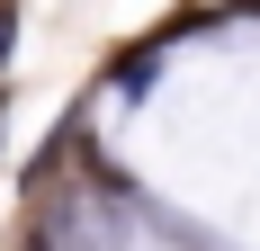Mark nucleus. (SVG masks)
<instances>
[{
    "label": "nucleus",
    "instance_id": "f257e3e1",
    "mask_svg": "<svg viewBox=\"0 0 260 251\" xmlns=\"http://www.w3.org/2000/svg\"><path fill=\"white\" fill-rule=\"evenodd\" d=\"M0 63H9V9H0Z\"/></svg>",
    "mask_w": 260,
    "mask_h": 251
}]
</instances>
